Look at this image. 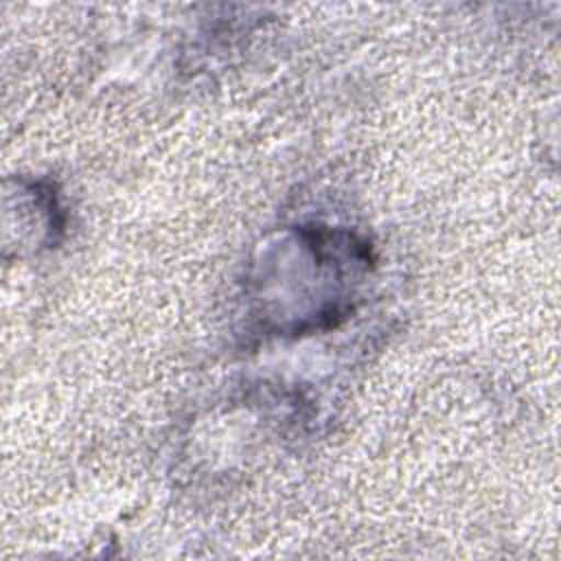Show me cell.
I'll return each mask as SVG.
<instances>
[{"label": "cell", "instance_id": "6da1fadb", "mask_svg": "<svg viewBox=\"0 0 561 561\" xmlns=\"http://www.w3.org/2000/svg\"><path fill=\"white\" fill-rule=\"evenodd\" d=\"M278 250L289 265L272 261V267L283 272L280 289L287 298L267 318L272 331H318L335 327L353 311L357 287L373 267L366 239L348 230L298 226Z\"/></svg>", "mask_w": 561, "mask_h": 561}]
</instances>
